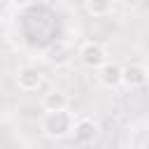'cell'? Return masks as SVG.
I'll return each instance as SVG.
<instances>
[{"instance_id": "cell-1", "label": "cell", "mask_w": 149, "mask_h": 149, "mask_svg": "<svg viewBox=\"0 0 149 149\" xmlns=\"http://www.w3.org/2000/svg\"><path fill=\"white\" fill-rule=\"evenodd\" d=\"M74 123V114L68 109H54V112H44L40 116V133L47 140H65L70 137Z\"/></svg>"}, {"instance_id": "cell-2", "label": "cell", "mask_w": 149, "mask_h": 149, "mask_svg": "<svg viewBox=\"0 0 149 149\" xmlns=\"http://www.w3.org/2000/svg\"><path fill=\"white\" fill-rule=\"evenodd\" d=\"M100 135V123L93 121L91 116H74V123H72V130H70V137L74 144L84 147V144H93Z\"/></svg>"}, {"instance_id": "cell-3", "label": "cell", "mask_w": 149, "mask_h": 149, "mask_svg": "<svg viewBox=\"0 0 149 149\" xmlns=\"http://www.w3.org/2000/svg\"><path fill=\"white\" fill-rule=\"evenodd\" d=\"M14 81L16 86L23 91V93H35L42 88L44 84V72L37 68V65H19L16 72H14Z\"/></svg>"}, {"instance_id": "cell-4", "label": "cell", "mask_w": 149, "mask_h": 149, "mask_svg": "<svg viewBox=\"0 0 149 149\" xmlns=\"http://www.w3.org/2000/svg\"><path fill=\"white\" fill-rule=\"evenodd\" d=\"M77 58H79V63L84 65V68H88V70H95V68H100L107 58H109V54H107V49L100 44V42H95V40H88V42H84L81 47H79V51H77Z\"/></svg>"}, {"instance_id": "cell-5", "label": "cell", "mask_w": 149, "mask_h": 149, "mask_svg": "<svg viewBox=\"0 0 149 149\" xmlns=\"http://www.w3.org/2000/svg\"><path fill=\"white\" fill-rule=\"evenodd\" d=\"M149 81V70L144 63H137V61H130L126 65H121V86L126 88H144Z\"/></svg>"}, {"instance_id": "cell-6", "label": "cell", "mask_w": 149, "mask_h": 149, "mask_svg": "<svg viewBox=\"0 0 149 149\" xmlns=\"http://www.w3.org/2000/svg\"><path fill=\"white\" fill-rule=\"evenodd\" d=\"M95 79H98V84H100L102 88H107V91L121 88V65L107 58L100 68H95Z\"/></svg>"}, {"instance_id": "cell-7", "label": "cell", "mask_w": 149, "mask_h": 149, "mask_svg": "<svg viewBox=\"0 0 149 149\" xmlns=\"http://www.w3.org/2000/svg\"><path fill=\"white\" fill-rule=\"evenodd\" d=\"M70 107V95L61 88H49L42 95V109L44 112H54V109H68Z\"/></svg>"}, {"instance_id": "cell-8", "label": "cell", "mask_w": 149, "mask_h": 149, "mask_svg": "<svg viewBox=\"0 0 149 149\" xmlns=\"http://www.w3.org/2000/svg\"><path fill=\"white\" fill-rule=\"evenodd\" d=\"M114 0H84V9L88 16L93 19H102V16H109L114 12Z\"/></svg>"}, {"instance_id": "cell-9", "label": "cell", "mask_w": 149, "mask_h": 149, "mask_svg": "<svg viewBox=\"0 0 149 149\" xmlns=\"http://www.w3.org/2000/svg\"><path fill=\"white\" fill-rule=\"evenodd\" d=\"M128 135H135V137H128V144L135 147V149H144L147 147V121L140 119L137 123H133L128 128Z\"/></svg>"}, {"instance_id": "cell-10", "label": "cell", "mask_w": 149, "mask_h": 149, "mask_svg": "<svg viewBox=\"0 0 149 149\" xmlns=\"http://www.w3.org/2000/svg\"><path fill=\"white\" fill-rule=\"evenodd\" d=\"M63 51H72V49H70L65 42H56V44H51L49 51H47V61L54 63V65H65L72 56H63Z\"/></svg>"}, {"instance_id": "cell-11", "label": "cell", "mask_w": 149, "mask_h": 149, "mask_svg": "<svg viewBox=\"0 0 149 149\" xmlns=\"http://www.w3.org/2000/svg\"><path fill=\"white\" fill-rule=\"evenodd\" d=\"M114 2H119L123 9H135V7L140 5V0H114Z\"/></svg>"}, {"instance_id": "cell-12", "label": "cell", "mask_w": 149, "mask_h": 149, "mask_svg": "<svg viewBox=\"0 0 149 149\" xmlns=\"http://www.w3.org/2000/svg\"><path fill=\"white\" fill-rule=\"evenodd\" d=\"M9 2H12L14 7H28V5L33 2V0H9Z\"/></svg>"}]
</instances>
